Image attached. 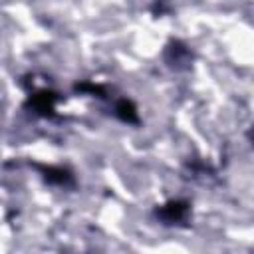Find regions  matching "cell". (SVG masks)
<instances>
[{
  "label": "cell",
  "instance_id": "cell-2",
  "mask_svg": "<svg viewBox=\"0 0 254 254\" xmlns=\"http://www.w3.org/2000/svg\"><path fill=\"white\" fill-rule=\"evenodd\" d=\"M117 115H119L123 121H129V123H135V121H137V111H135L133 103L127 101V99H123V101L117 103Z\"/></svg>",
  "mask_w": 254,
  "mask_h": 254
},
{
  "label": "cell",
  "instance_id": "cell-1",
  "mask_svg": "<svg viewBox=\"0 0 254 254\" xmlns=\"http://www.w3.org/2000/svg\"><path fill=\"white\" fill-rule=\"evenodd\" d=\"M187 210H189L187 202H169V204L163 206L161 218L167 220V222H175V220H181L187 214Z\"/></svg>",
  "mask_w": 254,
  "mask_h": 254
},
{
  "label": "cell",
  "instance_id": "cell-3",
  "mask_svg": "<svg viewBox=\"0 0 254 254\" xmlns=\"http://www.w3.org/2000/svg\"><path fill=\"white\" fill-rule=\"evenodd\" d=\"M32 103H34V107H36L38 111H42V113H46V111H52L54 95H52V93H38V95L32 99Z\"/></svg>",
  "mask_w": 254,
  "mask_h": 254
}]
</instances>
